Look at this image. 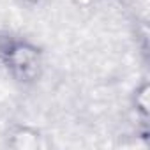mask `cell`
Returning <instances> with one entry per match:
<instances>
[{
  "mask_svg": "<svg viewBox=\"0 0 150 150\" xmlns=\"http://www.w3.org/2000/svg\"><path fill=\"white\" fill-rule=\"evenodd\" d=\"M0 67L20 85H34L44 72V51L34 41L16 35L0 34Z\"/></svg>",
  "mask_w": 150,
  "mask_h": 150,
  "instance_id": "obj_1",
  "label": "cell"
},
{
  "mask_svg": "<svg viewBox=\"0 0 150 150\" xmlns=\"http://www.w3.org/2000/svg\"><path fill=\"white\" fill-rule=\"evenodd\" d=\"M42 132L28 124H14L7 132V145L16 150H37L42 146Z\"/></svg>",
  "mask_w": 150,
  "mask_h": 150,
  "instance_id": "obj_2",
  "label": "cell"
},
{
  "mask_svg": "<svg viewBox=\"0 0 150 150\" xmlns=\"http://www.w3.org/2000/svg\"><path fill=\"white\" fill-rule=\"evenodd\" d=\"M131 110L134 111L138 122L141 124L143 138L148 136V120H150V83L141 80L131 94Z\"/></svg>",
  "mask_w": 150,
  "mask_h": 150,
  "instance_id": "obj_3",
  "label": "cell"
},
{
  "mask_svg": "<svg viewBox=\"0 0 150 150\" xmlns=\"http://www.w3.org/2000/svg\"><path fill=\"white\" fill-rule=\"evenodd\" d=\"M71 4L78 11H92L99 4V0H71Z\"/></svg>",
  "mask_w": 150,
  "mask_h": 150,
  "instance_id": "obj_4",
  "label": "cell"
},
{
  "mask_svg": "<svg viewBox=\"0 0 150 150\" xmlns=\"http://www.w3.org/2000/svg\"><path fill=\"white\" fill-rule=\"evenodd\" d=\"M16 2L21 4V6H25V7H35V6L41 4V0H16Z\"/></svg>",
  "mask_w": 150,
  "mask_h": 150,
  "instance_id": "obj_5",
  "label": "cell"
}]
</instances>
